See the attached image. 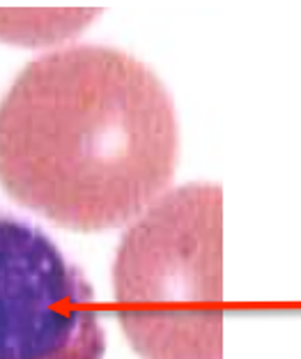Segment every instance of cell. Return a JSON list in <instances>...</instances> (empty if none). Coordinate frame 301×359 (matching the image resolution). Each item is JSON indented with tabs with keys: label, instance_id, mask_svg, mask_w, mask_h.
<instances>
[{
	"label": "cell",
	"instance_id": "cell-1",
	"mask_svg": "<svg viewBox=\"0 0 301 359\" xmlns=\"http://www.w3.org/2000/svg\"><path fill=\"white\" fill-rule=\"evenodd\" d=\"M177 157L173 97L120 48L48 51L0 102V184L69 231L136 222L168 194Z\"/></svg>",
	"mask_w": 301,
	"mask_h": 359
},
{
	"label": "cell",
	"instance_id": "cell-2",
	"mask_svg": "<svg viewBox=\"0 0 301 359\" xmlns=\"http://www.w3.org/2000/svg\"><path fill=\"white\" fill-rule=\"evenodd\" d=\"M113 295L145 359H223L221 187H180L138 217L120 242Z\"/></svg>",
	"mask_w": 301,
	"mask_h": 359
},
{
	"label": "cell",
	"instance_id": "cell-4",
	"mask_svg": "<svg viewBox=\"0 0 301 359\" xmlns=\"http://www.w3.org/2000/svg\"><path fill=\"white\" fill-rule=\"evenodd\" d=\"M83 14L76 12H37L0 10V39L10 42H39L76 32ZM80 30V28H78Z\"/></svg>",
	"mask_w": 301,
	"mask_h": 359
},
{
	"label": "cell",
	"instance_id": "cell-3",
	"mask_svg": "<svg viewBox=\"0 0 301 359\" xmlns=\"http://www.w3.org/2000/svg\"><path fill=\"white\" fill-rule=\"evenodd\" d=\"M92 288L42 228L0 210V359H104Z\"/></svg>",
	"mask_w": 301,
	"mask_h": 359
}]
</instances>
